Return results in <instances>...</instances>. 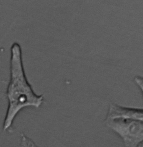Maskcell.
I'll return each mask as SVG.
<instances>
[{"label": "cell", "mask_w": 143, "mask_h": 147, "mask_svg": "<svg viewBox=\"0 0 143 147\" xmlns=\"http://www.w3.org/2000/svg\"><path fill=\"white\" fill-rule=\"evenodd\" d=\"M105 123L122 139L126 147H137L143 140V121L106 119Z\"/></svg>", "instance_id": "2"}, {"label": "cell", "mask_w": 143, "mask_h": 147, "mask_svg": "<svg viewBox=\"0 0 143 147\" xmlns=\"http://www.w3.org/2000/svg\"><path fill=\"white\" fill-rule=\"evenodd\" d=\"M121 118L143 121V109L126 107L116 104L109 107L107 119Z\"/></svg>", "instance_id": "3"}, {"label": "cell", "mask_w": 143, "mask_h": 147, "mask_svg": "<svg viewBox=\"0 0 143 147\" xmlns=\"http://www.w3.org/2000/svg\"><path fill=\"white\" fill-rule=\"evenodd\" d=\"M137 147H143V140L137 146Z\"/></svg>", "instance_id": "6"}, {"label": "cell", "mask_w": 143, "mask_h": 147, "mask_svg": "<svg viewBox=\"0 0 143 147\" xmlns=\"http://www.w3.org/2000/svg\"><path fill=\"white\" fill-rule=\"evenodd\" d=\"M10 78L6 90L8 107L3 125V130L11 128L14 119L23 109L28 107H39L44 101L42 95L34 92L25 74L22 50L18 42L11 47Z\"/></svg>", "instance_id": "1"}, {"label": "cell", "mask_w": 143, "mask_h": 147, "mask_svg": "<svg viewBox=\"0 0 143 147\" xmlns=\"http://www.w3.org/2000/svg\"><path fill=\"white\" fill-rule=\"evenodd\" d=\"M19 147H38L31 139L22 134Z\"/></svg>", "instance_id": "4"}, {"label": "cell", "mask_w": 143, "mask_h": 147, "mask_svg": "<svg viewBox=\"0 0 143 147\" xmlns=\"http://www.w3.org/2000/svg\"><path fill=\"white\" fill-rule=\"evenodd\" d=\"M134 81L136 85L142 91L143 94V77L136 76L135 77Z\"/></svg>", "instance_id": "5"}]
</instances>
